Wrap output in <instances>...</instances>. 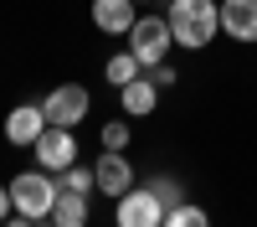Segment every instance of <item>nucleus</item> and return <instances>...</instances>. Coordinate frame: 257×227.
Masks as SVG:
<instances>
[{
  "mask_svg": "<svg viewBox=\"0 0 257 227\" xmlns=\"http://www.w3.org/2000/svg\"><path fill=\"white\" fill-rule=\"evenodd\" d=\"M139 72H144V62H139L134 52H113L108 62H103V78H108L113 88H123V83H134Z\"/></svg>",
  "mask_w": 257,
  "mask_h": 227,
  "instance_id": "13",
  "label": "nucleus"
},
{
  "mask_svg": "<svg viewBox=\"0 0 257 227\" xmlns=\"http://www.w3.org/2000/svg\"><path fill=\"white\" fill-rule=\"evenodd\" d=\"M144 186H149V191L165 201V212H175V206L185 201V186H180L175 176H144Z\"/></svg>",
  "mask_w": 257,
  "mask_h": 227,
  "instance_id": "14",
  "label": "nucleus"
},
{
  "mask_svg": "<svg viewBox=\"0 0 257 227\" xmlns=\"http://www.w3.org/2000/svg\"><path fill=\"white\" fill-rule=\"evenodd\" d=\"M221 31L231 41H257V0H221Z\"/></svg>",
  "mask_w": 257,
  "mask_h": 227,
  "instance_id": "10",
  "label": "nucleus"
},
{
  "mask_svg": "<svg viewBox=\"0 0 257 227\" xmlns=\"http://www.w3.org/2000/svg\"><path fill=\"white\" fill-rule=\"evenodd\" d=\"M41 109H47V124L77 129V124L88 119V109H93V93L82 88V83H62V88H52L47 98H41Z\"/></svg>",
  "mask_w": 257,
  "mask_h": 227,
  "instance_id": "5",
  "label": "nucleus"
},
{
  "mask_svg": "<svg viewBox=\"0 0 257 227\" xmlns=\"http://www.w3.org/2000/svg\"><path fill=\"white\" fill-rule=\"evenodd\" d=\"M139 21L134 0H93V26L103 36H128V26Z\"/></svg>",
  "mask_w": 257,
  "mask_h": 227,
  "instance_id": "8",
  "label": "nucleus"
},
{
  "mask_svg": "<svg viewBox=\"0 0 257 227\" xmlns=\"http://www.w3.org/2000/svg\"><path fill=\"white\" fill-rule=\"evenodd\" d=\"M128 139H134V134H128V124H123V119H108V124L98 129V150H128Z\"/></svg>",
  "mask_w": 257,
  "mask_h": 227,
  "instance_id": "17",
  "label": "nucleus"
},
{
  "mask_svg": "<svg viewBox=\"0 0 257 227\" xmlns=\"http://www.w3.org/2000/svg\"><path fill=\"white\" fill-rule=\"evenodd\" d=\"M0 227H6V222H0Z\"/></svg>",
  "mask_w": 257,
  "mask_h": 227,
  "instance_id": "22",
  "label": "nucleus"
},
{
  "mask_svg": "<svg viewBox=\"0 0 257 227\" xmlns=\"http://www.w3.org/2000/svg\"><path fill=\"white\" fill-rule=\"evenodd\" d=\"M165 16H170V31H175V47L185 52H206L221 36V0H170Z\"/></svg>",
  "mask_w": 257,
  "mask_h": 227,
  "instance_id": "1",
  "label": "nucleus"
},
{
  "mask_svg": "<svg viewBox=\"0 0 257 227\" xmlns=\"http://www.w3.org/2000/svg\"><path fill=\"white\" fill-rule=\"evenodd\" d=\"M134 6H149V0H134Z\"/></svg>",
  "mask_w": 257,
  "mask_h": 227,
  "instance_id": "21",
  "label": "nucleus"
},
{
  "mask_svg": "<svg viewBox=\"0 0 257 227\" xmlns=\"http://www.w3.org/2000/svg\"><path fill=\"white\" fill-rule=\"evenodd\" d=\"M41 129H47V109L41 103H21V109L6 114V139L11 144H36Z\"/></svg>",
  "mask_w": 257,
  "mask_h": 227,
  "instance_id": "9",
  "label": "nucleus"
},
{
  "mask_svg": "<svg viewBox=\"0 0 257 227\" xmlns=\"http://www.w3.org/2000/svg\"><path fill=\"white\" fill-rule=\"evenodd\" d=\"M57 191H62V181L52 176V171H21L16 181H11V201H16V212L21 217H31V222H41V217H52V206H57Z\"/></svg>",
  "mask_w": 257,
  "mask_h": 227,
  "instance_id": "2",
  "label": "nucleus"
},
{
  "mask_svg": "<svg viewBox=\"0 0 257 227\" xmlns=\"http://www.w3.org/2000/svg\"><path fill=\"white\" fill-rule=\"evenodd\" d=\"M165 227H211V212L196 201H180L175 212H165Z\"/></svg>",
  "mask_w": 257,
  "mask_h": 227,
  "instance_id": "15",
  "label": "nucleus"
},
{
  "mask_svg": "<svg viewBox=\"0 0 257 227\" xmlns=\"http://www.w3.org/2000/svg\"><path fill=\"white\" fill-rule=\"evenodd\" d=\"M149 78H155V88H170V83H175V67H170V62H155V67H144Z\"/></svg>",
  "mask_w": 257,
  "mask_h": 227,
  "instance_id": "18",
  "label": "nucleus"
},
{
  "mask_svg": "<svg viewBox=\"0 0 257 227\" xmlns=\"http://www.w3.org/2000/svg\"><path fill=\"white\" fill-rule=\"evenodd\" d=\"M118 103H123V114H128V119L155 114V109H160V88H155V78L139 72L134 83H123V88H118Z\"/></svg>",
  "mask_w": 257,
  "mask_h": 227,
  "instance_id": "11",
  "label": "nucleus"
},
{
  "mask_svg": "<svg viewBox=\"0 0 257 227\" xmlns=\"http://www.w3.org/2000/svg\"><path fill=\"white\" fill-rule=\"evenodd\" d=\"M6 227H36V222H31V217H21V212H11V217H6Z\"/></svg>",
  "mask_w": 257,
  "mask_h": 227,
  "instance_id": "20",
  "label": "nucleus"
},
{
  "mask_svg": "<svg viewBox=\"0 0 257 227\" xmlns=\"http://www.w3.org/2000/svg\"><path fill=\"white\" fill-rule=\"evenodd\" d=\"M170 47H175L170 16H160V11H139V21L128 26V52H134L144 67H155V62H165V57H170Z\"/></svg>",
  "mask_w": 257,
  "mask_h": 227,
  "instance_id": "3",
  "label": "nucleus"
},
{
  "mask_svg": "<svg viewBox=\"0 0 257 227\" xmlns=\"http://www.w3.org/2000/svg\"><path fill=\"white\" fill-rule=\"evenodd\" d=\"M11 212H16V201H11V186H0V222H6Z\"/></svg>",
  "mask_w": 257,
  "mask_h": 227,
  "instance_id": "19",
  "label": "nucleus"
},
{
  "mask_svg": "<svg viewBox=\"0 0 257 227\" xmlns=\"http://www.w3.org/2000/svg\"><path fill=\"white\" fill-rule=\"evenodd\" d=\"M93 171H98V191L103 196H123V191H134V165H128V155L123 150H98V160H93Z\"/></svg>",
  "mask_w": 257,
  "mask_h": 227,
  "instance_id": "7",
  "label": "nucleus"
},
{
  "mask_svg": "<svg viewBox=\"0 0 257 227\" xmlns=\"http://www.w3.org/2000/svg\"><path fill=\"white\" fill-rule=\"evenodd\" d=\"M62 186H67V191L93 196V191H98V171H93V165H67V171H62Z\"/></svg>",
  "mask_w": 257,
  "mask_h": 227,
  "instance_id": "16",
  "label": "nucleus"
},
{
  "mask_svg": "<svg viewBox=\"0 0 257 227\" xmlns=\"http://www.w3.org/2000/svg\"><path fill=\"white\" fill-rule=\"evenodd\" d=\"M31 150H36V165H41V171L62 176L67 165H77V134L67 129V124H47V129H41V139L31 144Z\"/></svg>",
  "mask_w": 257,
  "mask_h": 227,
  "instance_id": "4",
  "label": "nucleus"
},
{
  "mask_svg": "<svg viewBox=\"0 0 257 227\" xmlns=\"http://www.w3.org/2000/svg\"><path fill=\"white\" fill-rule=\"evenodd\" d=\"M52 222L57 227H88V196L82 191H57V206H52Z\"/></svg>",
  "mask_w": 257,
  "mask_h": 227,
  "instance_id": "12",
  "label": "nucleus"
},
{
  "mask_svg": "<svg viewBox=\"0 0 257 227\" xmlns=\"http://www.w3.org/2000/svg\"><path fill=\"white\" fill-rule=\"evenodd\" d=\"M118 227H165V201L149 191V186H134V191L118 196Z\"/></svg>",
  "mask_w": 257,
  "mask_h": 227,
  "instance_id": "6",
  "label": "nucleus"
}]
</instances>
